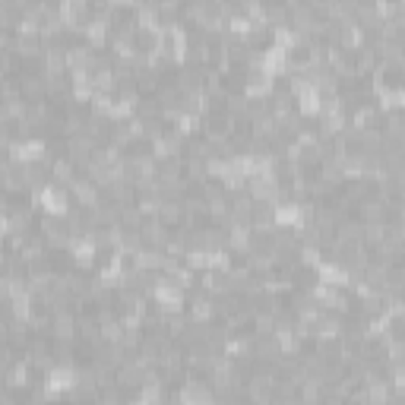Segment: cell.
I'll return each instance as SVG.
<instances>
[{"instance_id": "cell-1", "label": "cell", "mask_w": 405, "mask_h": 405, "mask_svg": "<svg viewBox=\"0 0 405 405\" xmlns=\"http://www.w3.org/2000/svg\"><path fill=\"white\" fill-rule=\"evenodd\" d=\"M38 203H42V209L44 213H51V215H67L70 213V193L64 190V187H57V184H44V187H38Z\"/></svg>"}, {"instance_id": "cell-2", "label": "cell", "mask_w": 405, "mask_h": 405, "mask_svg": "<svg viewBox=\"0 0 405 405\" xmlns=\"http://www.w3.org/2000/svg\"><path fill=\"white\" fill-rule=\"evenodd\" d=\"M184 311H187V320H190V323L206 327V323L215 317V301H213V295L197 292V295H190V298H187Z\"/></svg>"}, {"instance_id": "cell-3", "label": "cell", "mask_w": 405, "mask_h": 405, "mask_svg": "<svg viewBox=\"0 0 405 405\" xmlns=\"http://www.w3.org/2000/svg\"><path fill=\"white\" fill-rule=\"evenodd\" d=\"M70 197L76 199V209H95L101 203V190H99V184L95 181H89V178H73L70 181Z\"/></svg>"}, {"instance_id": "cell-4", "label": "cell", "mask_w": 405, "mask_h": 405, "mask_svg": "<svg viewBox=\"0 0 405 405\" xmlns=\"http://www.w3.org/2000/svg\"><path fill=\"white\" fill-rule=\"evenodd\" d=\"M140 241H142V247H152V250H162L165 244L171 241V228H165L158 219H146L140 225Z\"/></svg>"}, {"instance_id": "cell-5", "label": "cell", "mask_w": 405, "mask_h": 405, "mask_svg": "<svg viewBox=\"0 0 405 405\" xmlns=\"http://www.w3.org/2000/svg\"><path fill=\"white\" fill-rule=\"evenodd\" d=\"M32 377H35V370L28 367L22 358H16V361L7 367V374H3V383H7L10 390H32V386H35Z\"/></svg>"}, {"instance_id": "cell-6", "label": "cell", "mask_w": 405, "mask_h": 405, "mask_svg": "<svg viewBox=\"0 0 405 405\" xmlns=\"http://www.w3.org/2000/svg\"><path fill=\"white\" fill-rule=\"evenodd\" d=\"M16 256L22 260V266H42L44 256H48V247H44L42 235H28L26 244H22V250Z\"/></svg>"}, {"instance_id": "cell-7", "label": "cell", "mask_w": 405, "mask_h": 405, "mask_svg": "<svg viewBox=\"0 0 405 405\" xmlns=\"http://www.w3.org/2000/svg\"><path fill=\"white\" fill-rule=\"evenodd\" d=\"M48 178H51V184H67L70 187V181L76 178V165L70 162L67 156H57V158H51V168H48Z\"/></svg>"}, {"instance_id": "cell-8", "label": "cell", "mask_w": 405, "mask_h": 405, "mask_svg": "<svg viewBox=\"0 0 405 405\" xmlns=\"http://www.w3.org/2000/svg\"><path fill=\"white\" fill-rule=\"evenodd\" d=\"M156 219L162 222L165 228H181V222H184V203H181V199H162Z\"/></svg>"}, {"instance_id": "cell-9", "label": "cell", "mask_w": 405, "mask_h": 405, "mask_svg": "<svg viewBox=\"0 0 405 405\" xmlns=\"http://www.w3.org/2000/svg\"><path fill=\"white\" fill-rule=\"evenodd\" d=\"M42 38H13V54L19 60H42Z\"/></svg>"}, {"instance_id": "cell-10", "label": "cell", "mask_w": 405, "mask_h": 405, "mask_svg": "<svg viewBox=\"0 0 405 405\" xmlns=\"http://www.w3.org/2000/svg\"><path fill=\"white\" fill-rule=\"evenodd\" d=\"M133 206L140 209L142 219H149V215L156 219V215H158V206H162V197H158V193H140V199H136Z\"/></svg>"}, {"instance_id": "cell-11", "label": "cell", "mask_w": 405, "mask_h": 405, "mask_svg": "<svg viewBox=\"0 0 405 405\" xmlns=\"http://www.w3.org/2000/svg\"><path fill=\"white\" fill-rule=\"evenodd\" d=\"M142 215H140V209L130 203V206H121V228L124 231H140V225H142Z\"/></svg>"}, {"instance_id": "cell-12", "label": "cell", "mask_w": 405, "mask_h": 405, "mask_svg": "<svg viewBox=\"0 0 405 405\" xmlns=\"http://www.w3.org/2000/svg\"><path fill=\"white\" fill-rule=\"evenodd\" d=\"M323 256H320V247L317 244H301L298 247V266H320Z\"/></svg>"}, {"instance_id": "cell-13", "label": "cell", "mask_w": 405, "mask_h": 405, "mask_svg": "<svg viewBox=\"0 0 405 405\" xmlns=\"http://www.w3.org/2000/svg\"><path fill=\"white\" fill-rule=\"evenodd\" d=\"M16 99H22V89H19V79H3L0 83V105L3 101H16Z\"/></svg>"}, {"instance_id": "cell-14", "label": "cell", "mask_w": 405, "mask_h": 405, "mask_svg": "<svg viewBox=\"0 0 405 405\" xmlns=\"http://www.w3.org/2000/svg\"><path fill=\"white\" fill-rule=\"evenodd\" d=\"M181 13H184L187 22H193V26H197V22L209 13V3H203V0H199V3H190V7H181Z\"/></svg>"}, {"instance_id": "cell-15", "label": "cell", "mask_w": 405, "mask_h": 405, "mask_svg": "<svg viewBox=\"0 0 405 405\" xmlns=\"http://www.w3.org/2000/svg\"><path fill=\"white\" fill-rule=\"evenodd\" d=\"M121 392L117 386H105V390H99V396H95V402L99 405H121Z\"/></svg>"}]
</instances>
